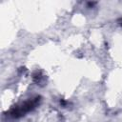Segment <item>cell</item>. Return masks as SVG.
<instances>
[{"label":"cell","instance_id":"6da1fadb","mask_svg":"<svg viewBox=\"0 0 122 122\" xmlns=\"http://www.w3.org/2000/svg\"><path fill=\"white\" fill-rule=\"evenodd\" d=\"M39 101H40V97L39 96H36V97L31 98V99H29V100L25 101L23 104H21L19 107H15V108L11 109L10 111V115H11L12 117L18 118V117L24 115L25 113L32 111L39 104Z\"/></svg>","mask_w":122,"mask_h":122}]
</instances>
